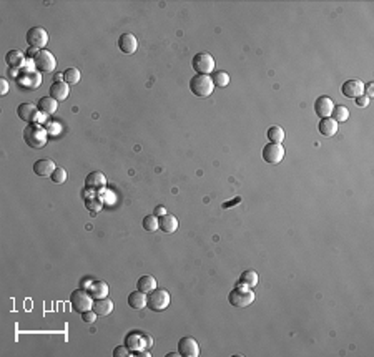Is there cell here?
<instances>
[{"mask_svg":"<svg viewBox=\"0 0 374 357\" xmlns=\"http://www.w3.org/2000/svg\"><path fill=\"white\" fill-rule=\"evenodd\" d=\"M211 80L215 83V87H220V88H225L228 87L229 83V75L223 70H218V72H213L211 73Z\"/></svg>","mask_w":374,"mask_h":357,"instance_id":"cell-28","label":"cell"},{"mask_svg":"<svg viewBox=\"0 0 374 357\" xmlns=\"http://www.w3.org/2000/svg\"><path fill=\"white\" fill-rule=\"evenodd\" d=\"M50 179H52V183H55V184L65 183V181H67V171H65L63 168L57 166L55 171H53V173L50 175Z\"/></svg>","mask_w":374,"mask_h":357,"instance_id":"cell-32","label":"cell"},{"mask_svg":"<svg viewBox=\"0 0 374 357\" xmlns=\"http://www.w3.org/2000/svg\"><path fill=\"white\" fill-rule=\"evenodd\" d=\"M118 48L126 53V55H131V53L137 52L138 48V40L133 34H122V37L118 39Z\"/></svg>","mask_w":374,"mask_h":357,"instance_id":"cell-14","label":"cell"},{"mask_svg":"<svg viewBox=\"0 0 374 357\" xmlns=\"http://www.w3.org/2000/svg\"><path fill=\"white\" fill-rule=\"evenodd\" d=\"M165 215H166L165 206H157V208H155V216H160V218H162V216H165Z\"/></svg>","mask_w":374,"mask_h":357,"instance_id":"cell-39","label":"cell"},{"mask_svg":"<svg viewBox=\"0 0 374 357\" xmlns=\"http://www.w3.org/2000/svg\"><path fill=\"white\" fill-rule=\"evenodd\" d=\"M39 110L45 115H53L57 112V108H59V101L55 100V98L52 97H43L39 100Z\"/></svg>","mask_w":374,"mask_h":357,"instance_id":"cell-23","label":"cell"},{"mask_svg":"<svg viewBox=\"0 0 374 357\" xmlns=\"http://www.w3.org/2000/svg\"><path fill=\"white\" fill-rule=\"evenodd\" d=\"M191 67L198 75H208V73L215 72V59L207 52L196 53L191 60Z\"/></svg>","mask_w":374,"mask_h":357,"instance_id":"cell-7","label":"cell"},{"mask_svg":"<svg viewBox=\"0 0 374 357\" xmlns=\"http://www.w3.org/2000/svg\"><path fill=\"white\" fill-rule=\"evenodd\" d=\"M158 224L160 229L163 233H168V235H171V233H175L178 229V219L173 215H168V213L165 216H162V218H158Z\"/></svg>","mask_w":374,"mask_h":357,"instance_id":"cell-20","label":"cell"},{"mask_svg":"<svg viewBox=\"0 0 374 357\" xmlns=\"http://www.w3.org/2000/svg\"><path fill=\"white\" fill-rule=\"evenodd\" d=\"M332 108H334V101H332L330 97H319L318 100L314 101V113L318 115L319 118L331 117Z\"/></svg>","mask_w":374,"mask_h":357,"instance_id":"cell-13","label":"cell"},{"mask_svg":"<svg viewBox=\"0 0 374 357\" xmlns=\"http://www.w3.org/2000/svg\"><path fill=\"white\" fill-rule=\"evenodd\" d=\"M70 95V87L65 81H55L50 87V97L57 101H65Z\"/></svg>","mask_w":374,"mask_h":357,"instance_id":"cell-17","label":"cell"},{"mask_svg":"<svg viewBox=\"0 0 374 357\" xmlns=\"http://www.w3.org/2000/svg\"><path fill=\"white\" fill-rule=\"evenodd\" d=\"M331 115H332V120L336 123H341V121H346L349 118V110L343 105H334Z\"/></svg>","mask_w":374,"mask_h":357,"instance_id":"cell-29","label":"cell"},{"mask_svg":"<svg viewBox=\"0 0 374 357\" xmlns=\"http://www.w3.org/2000/svg\"><path fill=\"white\" fill-rule=\"evenodd\" d=\"M88 293L92 294L93 299H100L108 296V284L105 281H93L88 286Z\"/></svg>","mask_w":374,"mask_h":357,"instance_id":"cell-21","label":"cell"},{"mask_svg":"<svg viewBox=\"0 0 374 357\" xmlns=\"http://www.w3.org/2000/svg\"><path fill=\"white\" fill-rule=\"evenodd\" d=\"M126 356H130L126 346H118L113 349V357H126Z\"/></svg>","mask_w":374,"mask_h":357,"instance_id":"cell-35","label":"cell"},{"mask_svg":"<svg viewBox=\"0 0 374 357\" xmlns=\"http://www.w3.org/2000/svg\"><path fill=\"white\" fill-rule=\"evenodd\" d=\"M240 201H241V198H235V199H233V201H231V203H223V208H231V206H233V204L240 203Z\"/></svg>","mask_w":374,"mask_h":357,"instance_id":"cell-40","label":"cell"},{"mask_svg":"<svg viewBox=\"0 0 374 357\" xmlns=\"http://www.w3.org/2000/svg\"><path fill=\"white\" fill-rule=\"evenodd\" d=\"M238 284L246 286V288L253 289L254 286L258 284V273H256V271H253V269L245 271V273L240 276V279H238Z\"/></svg>","mask_w":374,"mask_h":357,"instance_id":"cell-24","label":"cell"},{"mask_svg":"<svg viewBox=\"0 0 374 357\" xmlns=\"http://www.w3.org/2000/svg\"><path fill=\"white\" fill-rule=\"evenodd\" d=\"M283 158H285V148L279 143H268L263 148V159L268 165H278V163H281Z\"/></svg>","mask_w":374,"mask_h":357,"instance_id":"cell-9","label":"cell"},{"mask_svg":"<svg viewBox=\"0 0 374 357\" xmlns=\"http://www.w3.org/2000/svg\"><path fill=\"white\" fill-rule=\"evenodd\" d=\"M27 43L28 47H32L34 50H43L48 43V34L47 30L42 27H32L27 32Z\"/></svg>","mask_w":374,"mask_h":357,"instance_id":"cell-8","label":"cell"},{"mask_svg":"<svg viewBox=\"0 0 374 357\" xmlns=\"http://www.w3.org/2000/svg\"><path fill=\"white\" fill-rule=\"evenodd\" d=\"M57 165L52 161V159L48 158H42L39 159V161L34 163V173L37 176H42V178H47V176H50L53 171H55Z\"/></svg>","mask_w":374,"mask_h":357,"instance_id":"cell-15","label":"cell"},{"mask_svg":"<svg viewBox=\"0 0 374 357\" xmlns=\"http://www.w3.org/2000/svg\"><path fill=\"white\" fill-rule=\"evenodd\" d=\"M146 306L153 313H162L170 306V293L166 289H153L146 294Z\"/></svg>","mask_w":374,"mask_h":357,"instance_id":"cell-3","label":"cell"},{"mask_svg":"<svg viewBox=\"0 0 374 357\" xmlns=\"http://www.w3.org/2000/svg\"><path fill=\"white\" fill-rule=\"evenodd\" d=\"M228 302L235 307H246L251 302H254V293L249 288H246V286L238 284L235 289L229 291Z\"/></svg>","mask_w":374,"mask_h":357,"instance_id":"cell-5","label":"cell"},{"mask_svg":"<svg viewBox=\"0 0 374 357\" xmlns=\"http://www.w3.org/2000/svg\"><path fill=\"white\" fill-rule=\"evenodd\" d=\"M93 301H95V299L92 298V294H90L87 289L79 288V289H75L72 294H70V304H72L73 311L79 313V314L92 309Z\"/></svg>","mask_w":374,"mask_h":357,"instance_id":"cell-4","label":"cell"},{"mask_svg":"<svg viewBox=\"0 0 374 357\" xmlns=\"http://www.w3.org/2000/svg\"><path fill=\"white\" fill-rule=\"evenodd\" d=\"M178 354L182 357H198L200 346L193 337H182L178 340Z\"/></svg>","mask_w":374,"mask_h":357,"instance_id":"cell-10","label":"cell"},{"mask_svg":"<svg viewBox=\"0 0 374 357\" xmlns=\"http://www.w3.org/2000/svg\"><path fill=\"white\" fill-rule=\"evenodd\" d=\"M23 139L28 146L35 150H40L47 145L48 138H47V130L42 128L40 125H35V123H30L25 130H23Z\"/></svg>","mask_w":374,"mask_h":357,"instance_id":"cell-1","label":"cell"},{"mask_svg":"<svg viewBox=\"0 0 374 357\" xmlns=\"http://www.w3.org/2000/svg\"><path fill=\"white\" fill-rule=\"evenodd\" d=\"M104 186L105 184V176L100 173V171H93L87 176V186Z\"/></svg>","mask_w":374,"mask_h":357,"instance_id":"cell-31","label":"cell"},{"mask_svg":"<svg viewBox=\"0 0 374 357\" xmlns=\"http://www.w3.org/2000/svg\"><path fill=\"white\" fill-rule=\"evenodd\" d=\"M93 311H95L97 316H108L113 313V301L108 296L106 298H100L93 301Z\"/></svg>","mask_w":374,"mask_h":357,"instance_id":"cell-16","label":"cell"},{"mask_svg":"<svg viewBox=\"0 0 374 357\" xmlns=\"http://www.w3.org/2000/svg\"><path fill=\"white\" fill-rule=\"evenodd\" d=\"M364 92H366V97H368V98L374 97V85L373 83L364 85Z\"/></svg>","mask_w":374,"mask_h":357,"instance_id":"cell-38","label":"cell"},{"mask_svg":"<svg viewBox=\"0 0 374 357\" xmlns=\"http://www.w3.org/2000/svg\"><path fill=\"white\" fill-rule=\"evenodd\" d=\"M143 229L148 233H155L160 229V224H158V216L155 215H148L143 218Z\"/></svg>","mask_w":374,"mask_h":357,"instance_id":"cell-30","label":"cell"},{"mask_svg":"<svg viewBox=\"0 0 374 357\" xmlns=\"http://www.w3.org/2000/svg\"><path fill=\"white\" fill-rule=\"evenodd\" d=\"M354 101H356V105L359 106V108H366V106L369 105V98L366 95H361V97L354 98Z\"/></svg>","mask_w":374,"mask_h":357,"instance_id":"cell-36","label":"cell"},{"mask_svg":"<svg viewBox=\"0 0 374 357\" xmlns=\"http://www.w3.org/2000/svg\"><path fill=\"white\" fill-rule=\"evenodd\" d=\"M318 131L323 135V137L331 138V137H334L336 131H338V123L332 120L331 117L321 118V120H319V123H318Z\"/></svg>","mask_w":374,"mask_h":357,"instance_id":"cell-18","label":"cell"},{"mask_svg":"<svg viewBox=\"0 0 374 357\" xmlns=\"http://www.w3.org/2000/svg\"><path fill=\"white\" fill-rule=\"evenodd\" d=\"M138 356H148L150 357V352H145V351H140V352H137Z\"/></svg>","mask_w":374,"mask_h":357,"instance_id":"cell-42","label":"cell"},{"mask_svg":"<svg viewBox=\"0 0 374 357\" xmlns=\"http://www.w3.org/2000/svg\"><path fill=\"white\" fill-rule=\"evenodd\" d=\"M266 137H268L271 143H279V145H283V141H285V130L276 125L270 126L268 131H266Z\"/></svg>","mask_w":374,"mask_h":357,"instance_id":"cell-25","label":"cell"},{"mask_svg":"<svg viewBox=\"0 0 374 357\" xmlns=\"http://www.w3.org/2000/svg\"><path fill=\"white\" fill-rule=\"evenodd\" d=\"M55 81H63V72L62 73H57V75H53V83Z\"/></svg>","mask_w":374,"mask_h":357,"instance_id":"cell-41","label":"cell"},{"mask_svg":"<svg viewBox=\"0 0 374 357\" xmlns=\"http://www.w3.org/2000/svg\"><path fill=\"white\" fill-rule=\"evenodd\" d=\"M128 306L131 307V309L135 311H142L146 307V294L142 293V291H133V293H130L128 296Z\"/></svg>","mask_w":374,"mask_h":357,"instance_id":"cell-19","label":"cell"},{"mask_svg":"<svg viewBox=\"0 0 374 357\" xmlns=\"http://www.w3.org/2000/svg\"><path fill=\"white\" fill-rule=\"evenodd\" d=\"M9 92V81L5 79H0V95H7Z\"/></svg>","mask_w":374,"mask_h":357,"instance_id":"cell-37","label":"cell"},{"mask_svg":"<svg viewBox=\"0 0 374 357\" xmlns=\"http://www.w3.org/2000/svg\"><path fill=\"white\" fill-rule=\"evenodd\" d=\"M138 339H140V336H135V334L126 336V347L128 349H138L140 347Z\"/></svg>","mask_w":374,"mask_h":357,"instance_id":"cell-34","label":"cell"},{"mask_svg":"<svg viewBox=\"0 0 374 357\" xmlns=\"http://www.w3.org/2000/svg\"><path fill=\"white\" fill-rule=\"evenodd\" d=\"M34 65H35V68L39 70V72L52 73L53 70H55V67H57V59H55V55H53L50 50L43 48V50H37L35 52Z\"/></svg>","mask_w":374,"mask_h":357,"instance_id":"cell-6","label":"cell"},{"mask_svg":"<svg viewBox=\"0 0 374 357\" xmlns=\"http://www.w3.org/2000/svg\"><path fill=\"white\" fill-rule=\"evenodd\" d=\"M341 92L346 98H357L361 95H364V83L359 80H348L343 83Z\"/></svg>","mask_w":374,"mask_h":357,"instance_id":"cell-11","label":"cell"},{"mask_svg":"<svg viewBox=\"0 0 374 357\" xmlns=\"http://www.w3.org/2000/svg\"><path fill=\"white\" fill-rule=\"evenodd\" d=\"M215 90V83H213L211 77L209 75H198L191 77L190 80V92L198 98H207L213 93Z\"/></svg>","mask_w":374,"mask_h":357,"instance_id":"cell-2","label":"cell"},{"mask_svg":"<svg viewBox=\"0 0 374 357\" xmlns=\"http://www.w3.org/2000/svg\"><path fill=\"white\" fill-rule=\"evenodd\" d=\"M98 316L95 314V311L90 309V311H85V313H82V321L87 322V324H93L97 321Z\"/></svg>","mask_w":374,"mask_h":357,"instance_id":"cell-33","label":"cell"},{"mask_svg":"<svg viewBox=\"0 0 374 357\" xmlns=\"http://www.w3.org/2000/svg\"><path fill=\"white\" fill-rule=\"evenodd\" d=\"M17 115L22 121L25 123H34L37 120V115H39V106H35L34 103H20L17 106Z\"/></svg>","mask_w":374,"mask_h":357,"instance_id":"cell-12","label":"cell"},{"mask_svg":"<svg viewBox=\"0 0 374 357\" xmlns=\"http://www.w3.org/2000/svg\"><path fill=\"white\" fill-rule=\"evenodd\" d=\"M5 61L10 68H19L23 63V53L20 50H10L5 55Z\"/></svg>","mask_w":374,"mask_h":357,"instance_id":"cell-26","label":"cell"},{"mask_svg":"<svg viewBox=\"0 0 374 357\" xmlns=\"http://www.w3.org/2000/svg\"><path fill=\"white\" fill-rule=\"evenodd\" d=\"M82 79V73L79 72L77 68H67L63 72V81L68 85V87H73V85H77Z\"/></svg>","mask_w":374,"mask_h":357,"instance_id":"cell-27","label":"cell"},{"mask_svg":"<svg viewBox=\"0 0 374 357\" xmlns=\"http://www.w3.org/2000/svg\"><path fill=\"white\" fill-rule=\"evenodd\" d=\"M137 289L142 291V293H151L153 289H157V279H155L151 274H145L137 281Z\"/></svg>","mask_w":374,"mask_h":357,"instance_id":"cell-22","label":"cell"}]
</instances>
